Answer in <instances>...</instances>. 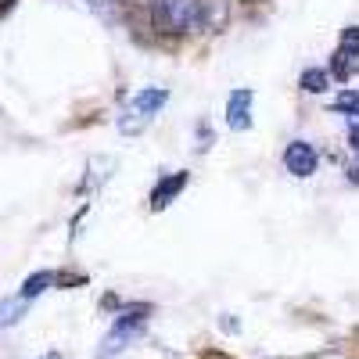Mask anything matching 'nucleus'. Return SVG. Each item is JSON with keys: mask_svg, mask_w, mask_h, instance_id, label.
Returning <instances> with one entry per match:
<instances>
[{"mask_svg": "<svg viewBox=\"0 0 359 359\" xmlns=\"http://www.w3.org/2000/svg\"><path fill=\"white\" fill-rule=\"evenodd\" d=\"M147 316H151V306H126L123 313L115 316V323H111V331H108V338L101 341V348H97V359H115L123 348H130L133 345V338L147 327Z\"/></svg>", "mask_w": 359, "mask_h": 359, "instance_id": "nucleus-1", "label": "nucleus"}, {"mask_svg": "<svg viewBox=\"0 0 359 359\" xmlns=\"http://www.w3.org/2000/svg\"><path fill=\"white\" fill-rule=\"evenodd\" d=\"M165 101H169V90H165V86H144V90H137L133 101H130V111H137V118H130V123H118V130H123V133H140V130L165 108Z\"/></svg>", "mask_w": 359, "mask_h": 359, "instance_id": "nucleus-2", "label": "nucleus"}, {"mask_svg": "<svg viewBox=\"0 0 359 359\" xmlns=\"http://www.w3.org/2000/svg\"><path fill=\"white\" fill-rule=\"evenodd\" d=\"M331 76L338 83H348L352 76H359V25L341 29V43L331 57Z\"/></svg>", "mask_w": 359, "mask_h": 359, "instance_id": "nucleus-3", "label": "nucleus"}, {"mask_svg": "<svg viewBox=\"0 0 359 359\" xmlns=\"http://www.w3.org/2000/svg\"><path fill=\"white\" fill-rule=\"evenodd\" d=\"M316 165H320V155H316V147H313L309 140H291V144L284 147V169H287L291 176L309 180V176L316 172Z\"/></svg>", "mask_w": 359, "mask_h": 359, "instance_id": "nucleus-4", "label": "nucleus"}, {"mask_svg": "<svg viewBox=\"0 0 359 359\" xmlns=\"http://www.w3.org/2000/svg\"><path fill=\"white\" fill-rule=\"evenodd\" d=\"M187 184H191V172H184V169H176V172L162 176V180H158V187L151 191V208H155V212L169 208L180 194H184V187H187Z\"/></svg>", "mask_w": 359, "mask_h": 359, "instance_id": "nucleus-5", "label": "nucleus"}, {"mask_svg": "<svg viewBox=\"0 0 359 359\" xmlns=\"http://www.w3.org/2000/svg\"><path fill=\"white\" fill-rule=\"evenodd\" d=\"M252 101H255L252 90H233L230 94V101H226V126L230 130L241 133L252 126Z\"/></svg>", "mask_w": 359, "mask_h": 359, "instance_id": "nucleus-6", "label": "nucleus"}, {"mask_svg": "<svg viewBox=\"0 0 359 359\" xmlns=\"http://www.w3.org/2000/svg\"><path fill=\"white\" fill-rule=\"evenodd\" d=\"M230 18V4L226 0H198V29L205 33H219Z\"/></svg>", "mask_w": 359, "mask_h": 359, "instance_id": "nucleus-7", "label": "nucleus"}, {"mask_svg": "<svg viewBox=\"0 0 359 359\" xmlns=\"http://www.w3.org/2000/svg\"><path fill=\"white\" fill-rule=\"evenodd\" d=\"M54 284H57V273H54V269H40V273H33V277H29V280L22 284V298L29 302V298L43 294V291H47V287H54Z\"/></svg>", "mask_w": 359, "mask_h": 359, "instance_id": "nucleus-8", "label": "nucleus"}, {"mask_svg": "<svg viewBox=\"0 0 359 359\" xmlns=\"http://www.w3.org/2000/svg\"><path fill=\"white\" fill-rule=\"evenodd\" d=\"M25 316V298H0V331Z\"/></svg>", "mask_w": 359, "mask_h": 359, "instance_id": "nucleus-9", "label": "nucleus"}, {"mask_svg": "<svg viewBox=\"0 0 359 359\" xmlns=\"http://www.w3.org/2000/svg\"><path fill=\"white\" fill-rule=\"evenodd\" d=\"M298 83H302V90H309V94H323V90L331 86V72L327 69H306Z\"/></svg>", "mask_w": 359, "mask_h": 359, "instance_id": "nucleus-10", "label": "nucleus"}, {"mask_svg": "<svg viewBox=\"0 0 359 359\" xmlns=\"http://www.w3.org/2000/svg\"><path fill=\"white\" fill-rule=\"evenodd\" d=\"M331 111H338V115H359V94H355V90H345V94H338V97L331 101Z\"/></svg>", "mask_w": 359, "mask_h": 359, "instance_id": "nucleus-11", "label": "nucleus"}, {"mask_svg": "<svg viewBox=\"0 0 359 359\" xmlns=\"http://www.w3.org/2000/svg\"><path fill=\"white\" fill-rule=\"evenodd\" d=\"M348 140H352V151H359V115H352V133H348Z\"/></svg>", "mask_w": 359, "mask_h": 359, "instance_id": "nucleus-12", "label": "nucleus"}, {"mask_svg": "<svg viewBox=\"0 0 359 359\" xmlns=\"http://www.w3.org/2000/svg\"><path fill=\"white\" fill-rule=\"evenodd\" d=\"M15 4H18V0H0V22H4V15H8Z\"/></svg>", "mask_w": 359, "mask_h": 359, "instance_id": "nucleus-13", "label": "nucleus"}, {"mask_svg": "<svg viewBox=\"0 0 359 359\" xmlns=\"http://www.w3.org/2000/svg\"><path fill=\"white\" fill-rule=\"evenodd\" d=\"M86 4H94V8H104V4H111V0H86Z\"/></svg>", "mask_w": 359, "mask_h": 359, "instance_id": "nucleus-14", "label": "nucleus"}, {"mask_svg": "<svg viewBox=\"0 0 359 359\" xmlns=\"http://www.w3.org/2000/svg\"><path fill=\"white\" fill-rule=\"evenodd\" d=\"M43 359H62V355H57V352H47V355H43Z\"/></svg>", "mask_w": 359, "mask_h": 359, "instance_id": "nucleus-15", "label": "nucleus"}, {"mask_svg": "<svg viewBox=\"0 0 359 359\" xmlns=\"http://www.w3.org/2000/svg\"><path fill=\"white\" fill-rule=\"evenodd\" d=\"M245 4H266V0H245Z\"/></svg>", "mask_w": 359, "mask_h": 359, "instance_id": "nucleus-16", "label": "nucleus"}]
</instances>
